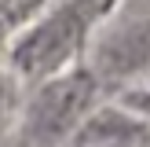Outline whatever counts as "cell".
<instances>
[{
  "instance_id": "2",
  "label": "cell",
  "mask_w": 150,
  "mask_h": 147,
  "mask_svg": "<svg viewBox=\"0 0 150 147\" xmlns=\"http://www.w3.org/2000/svg\"><path fill=\"white\" fill-rule=\"evenodd\" d=\"M92 99H95V77L88 70L55 74L33 96V103L26 110L22 143L26 147H55L59 140L73 136V129L88 118Z\"/></svg>"
},
{
  "instance_id": "1",
  "label": "cell",
  "mask_w": 150,
  "mask_h": 147,
  "mask_svg": "<svg viewBox=\"0 0 150 147\" xmlns=\"http://www.w3.org/2000/svg\"><path fill=\"white\" fill-rule=\"evenodd\" d=\"M110 7H114V0H62L48 19H40L15 44V66L29 77L59 74L81 51L92 26Z\"/></svg>"
},
{
  "instance_id": "6",
  "label": "cell",
  "mask_w": 150,
  "mask_h": 147,
  "mask_svg": "<svg viewBox=\"0 0 150 147\" xmlns=\"http://www.w3.org/2000/svg\"><path fill=\"white\" fill-rule=\"evenodd\" d=\"M128 107L139 110L143 118H150V92H132V96H128Z\"/></svg>"
},
{
  "instance_id": "5",
  "label": "cell",
  "mask_w": 150,
  "mask_h": 147,
  "mask_svg": "<svg viewBox=\"0 0 150 147\" xmlns=\"http://www.w3.org/2000/svg\"><path fill=\"white\" fill-rule=\"evenodd\" d=\"M37 4H40V0H0V15H4L7 22H18V19H26Z\"/></svg>"
},
{
  "instance_id": "4",
  "label": "cell",
  "mask_w": 150,
  "mask_h": 147,
  "mask_svg": "<svg viewBox=\"0 0 150 147\" xmlns=\"http://www.w3.org/2000/svg\"><path fill=\"white\" fill-rule=\"evenodd\" d=\"M99 70L106 77H132L150 70V19L132 22L99 44Z\"/></svg>"
},
{
  "instance_id": "3",
  "label": "cell",
  "mask_w": 150,
  "mask_h": 147,
  "mask_svg": "<svg viewBox=\"0 0 150 147\" xmlns=\"http://www.w3.org/2000/svg\"><path fill=\"white\" fill-rule=\"evenodd\" d=\"M73 147H150V121L121 107L95 110L73 129Z\"/></svg>"
}]
</instances>
